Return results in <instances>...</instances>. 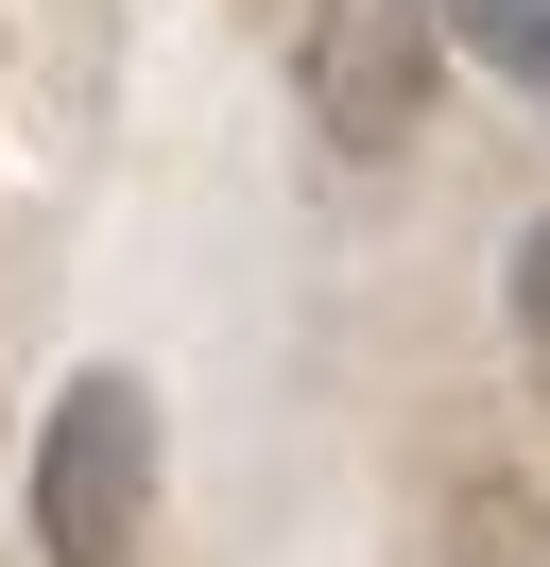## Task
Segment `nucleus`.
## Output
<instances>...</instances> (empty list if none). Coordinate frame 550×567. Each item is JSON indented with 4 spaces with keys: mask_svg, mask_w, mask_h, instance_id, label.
I'll return each mask as SVG.
<instances>
[{
    "mask_svg": "<svg viewBox=\"0 0 550 567\" xmlns=\"http://www.w3.org/2000/svg\"><path fill=\"white\" fill-rule=\"evenodd\" d=\"M430 70H447L430 0H309V35H293V104L327 155H412L430 138Z\"/></svg>",
    "mask_w": 550,
    "mask_h": 567,
    "instance_id": "nucleus-2",
    "label": "nucleus"
},
{
    "mask_svg": "<svg viewBox=\"0 0 550 567\" xmlns=\"http://www.w3.org/2000/svg\"><path fill=\"white\" fill-rule=\"evenodd\" d=\"M138 533H155V395L121 361H86L52 395V430H34V550L52 567H138Z\"/></svg>",
    "mask_w": 550,
    "mask_h": 567,
    "instance_id": "nucleus-1",
    "label": "nucleus"
},
{
    "mask_svg": "<svg viewBox=\"0 0 550 567\" xmlns=\"http://www.w3.org/2000/svg\"><path fill=\"white\" fill-rule=\"evenodd\" d=\"M447 52H481V70L516 86V104H550V0H430Z\"/></svg>",
    "mask_w": 550,
    "mask_h": 567,
    "instance_id": "nucleus-3",
    "label": "nucleus"
},
{
    "mask_svg": "<svg viewBox=\"0 0 550 567\" xmlns=\"http://www.w3.org/2000/svg\"><path fill=\"white\" fill-rule=\"evenodd\" d=\"M499 292H516V327L550 344V224H516V258H499Z\"/></svg>",
    "mask_w": 550,
    "mask_h": 567,
    "instance_id": "nucleus-4",
    "label": "nucleus"
}]
</instances>
